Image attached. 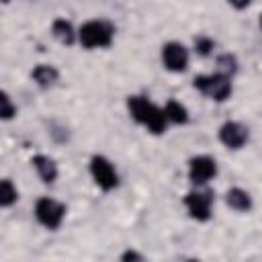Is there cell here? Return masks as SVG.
<instances>
[{"instance_id": "cell-1", "label": "cell", "mask_w": 262, "mask_h": 262, "mask_svg": "<svg viewBox=\"0 0 262 262\" xmlns=\"http://www.w3.org/2000/svg\"><path fill=\"white\" fill-rule=\"evenodd\" d=\"M127 108L131 113V117L141 123L143 127H147L151 133L160 135L166 131V125H168V119H166V113L162 108H158L154 102H149L147 98L143 96H129L127 98Z\"/></svg>"}, {"instance_id": "cell-2", "label": "cell", "mask_w": 262, "mask_h": 262, "mask_svg": "<svg viewBox=\"0 0 262 262\" xmlns=\"http://www.w3.org/2000/svg\"><path fill=\"white\" fill-rule=\"evenodd\" d=\"M115 29L108 20H88L80 27L78 39L82 47L86 49H96V47H108L113 43Z\"/></svg>"}, {"instance_id": "cell-3", "label": "cell", "mask_w": 262, "mask_h": 262, "mask_svg": "<svg viewBox=\"0 0 262 262\" xmlns=\"http://www.w3.org/2000/svg\"><path fill=\"white\" fill-rule=\"evenodd\" d=\"M194 88L205 94L207 98L215 100V102H223L231 96V78L225 76V74H207V76H196L192 80Z\"/></svg>"}, {"instance_id": "cell-4", "label": "cell", "mask_w": 262, "mask_h": 262, "mask_svg": "<svg viewBox=\"0 0 262 262\" xmlns=\"http://www.w3.org/2000/svg\"><path fill=\"white\" fill-rule=\"evenodd\" d=\"M35 217L37 221L47 229H57L66 217V207L49 196H43L35 203Z\"/></svg>"}, {"instance_id": "cell-5", "label": "cell", "mask_w": 262, "mask_h": 262, "mask_svg": "<svg viewBox=\"0 0 262 262\" xmlns=\"http://www.w3.org/2000/svg\"><path fill=\"white\" fill-rule=\"evenodd\" d=\"M90 174H92L94 182L102 190H113L119 184V176H117L113 164L104 156H92V160H90Z\"/></svg>"}, {"instance_id": "cell-6", "label": "cell", "mask_w": 262, "mask_h": 262, "mask_svg": "<svg viewBox=\"0 0 262 262\" xmlns=\"http://www.w3.org/2000/svg\"><path fill=\"white\" fill-rule=\"evenodd\" d=\"M211 203H213V194L207 190H192L184 196V207L188 215L196 221H207L211 217Z\"/></svg>"}, {"instance_id": "cell-7", "label": "cell", "mask_w": 262, "mask_h": 262, "mask_svg": "<svg viewBox=\"0 0 262 262\" xmlns=\"http://www.w3.org/2000/svg\"><path fill=\"white\" fill-rule=\"evenodd\" d=\"M217 174V164L211 156H196L188 162V178L192 184L203 186Z\"/></svg>"}, {"instance_id": "cell-8", "label": "cell", "mask_w": 262, "mask_h": 262, "mask_svg": "<svg viewBox=\"0 0 262 262\" xmlns=\"http://www.w3.org/2000/svg\"><path fill=\"white\" fill-rule=\"evenodd\" d=\"M162 61L170 72H184L188 66V51L182 43L170 41L162 47Z\"/></svg>"}, {"instance_id": "cell-9", "label": "cell", "mask_w": 262, "mask_h": 262, "mask_svg": "<svg viewBox=\"0 0 262 262\" xmlns=\"http://www.w3.org/2000/svg\"><path fill=\"white\" fill-rule=\"evenodd\" d=\"M219 139L229 149H239L248 141V129L237 121H227L219 129Z\"/></svg>"}, {"instance_id": "cell-10", "label": "cell", "mask_w": 262, "mask_h": 262, "mask_svg": "<svg viewBox=\"0 0 262 262\" xmlns=\"http://www.w3.org/2000/svg\"><path fill=\"white\" fill-rule=\"evenodd\" d=\"M31 164H33V168L37 170L39 178H41L45 184L55 182V178H57V166H55V162H53L51 158L39 154V156H35V158L31 160Z\"/></svg>"}, {"instance_id": "cell-11", "label": "cell", "mask_w": 262, "mask_h": 262, "mask_svg": "<svg viewBox=\"0 0 262 262\" xmlns=\"http://www.w3.org/2000/svg\"><path fill=\"white\" fill-rule=\"evenodd\" d=\"M31 78L37 82V86L49 88V86H53V84L57 82L59 72H57L53 66H49V63H39V66L31 72Z\"/></svg>"}, {"instance_id": "cell-12", "label": "cell", "mask_w": 262, "mask_h": 262, "mask_svg": "<svg viewBox=\"0 0 262 262\" xmlns=\"http://www.w3.org/2000/svg\"><path fill=\"white\" fill-rule=\"evenodd\" d=\"M225 203L233 211H250L252 209V196L244 188H229L225 194Z\"/></svg>"}, {"instance_id": "cell-13", "label": "cell", "mask_w": 262, "mask_h": 262, "mask_svg": "<svg viewBox=\"0 0 262 262\" xmlns=\"http://www.w3.org/2000/svg\"><path fill=\"white\" fill-rule=\"evenodd\" d=\"M51 33H53V37H55L61 45H72V43L76 41V31H74L72 23L66 20V18H57V20H53V25H51Z\"/></svg>"}, {"instance_id": "cell-14", "label": "cell", "mask_w": 262, "mask_h": 262, "mask_svg": "<svg viewBox=\"0 0 262 262\" xmlns=\"http://www.w3.org/2000/svg\"><path fill=\"white\" fill-rule=\"evenodd\" d=\"M164 113H166V119H168L170 123L184 125V123L188 121V111H186V106H184V104H180L178 100H168V102H166Z\"/></svg>"}, {"instance_id": "cell-15", "label": "cell", "mask_w": 262, "mask_h": 262, "mask_svg": "<svg viewBox=\"0 0 262 262\" xmlns=\"http://www.w3.org/2000/svg\"><path fill=\"white\" fill-rule=\"evenodd\" d=\"M16 199H18L16 186H14L8 178H4V180H2V184H0V205H2L4 209H8L10 205H14V203H16Z\"/></svg>"}, {"instance_id": "cell-16", "label": "cell", "mask_w": 262, "mask_h": 262, "mask_svg": "<svg viewBox=\"0 0 262 262\" xmlns=\"http://www.w3.org/2000/svg\"><path fill=\"white\" fill-rule=\"evenodd\" d=\"M217 72L231 78V76L237 72V59H235V55H231V53L219 55V57H217Z\"/></svg>"}, {"instance_id": "cell-17", "label": "cell", "mask_w": 262, "mask_h": 262, "mask_svg": "<svg viewBox=\"0 0 262 262\" xmlns=\"http://www.w3.org/2000/svg\"><path fill=\"white\" fill-rule=\"evenodd\" d=\"M0 115H2L4 121H10L16 115V106L12 104L8 92H2V98H0Z\"/></svg>"}, {"instance_id": "cell-18", "label": "cell", "mask_w": 262, "mask_h": 262, "mask_svg": "<svg viewBox=\"0 0 262 262\" xmlns=\"http://www.w3.org/2000/svg\"><path fill=\"white\" fill-rule=\"evenodd\" d=\"M213 47H215L213 39H209V37H205V35H201V37L194 39V51H196L199 55H209V53L213 51Z\"/></svg>"}, {"instance_id": "cell-19", "label": "cell", "mask_w": 262, "mask_h": 262, "mask_svg": "<svg viewBox=\"0 0 262 262\" xmlns=\"http://www.w3.org/2000/svg\"><path fill=\"white\" fill-rule=\"evenodd\" d=\"M143 256L141 254H137V252H133V250H127L123 256H121V260H141Z\"/></svg>"}, {"instance_id": "cell-20", "label": "cell", "mask_w": 262, "mask_h": 262, "mask_svg": "<svg viewBox=\"0 0 262 262\" xmlns=\"http://www.w3.org/2000/svg\"><path fill=\"white\" fill-rule=\"evenodd\" d=\"M227 2H229V4L233 6V8H237V10H242V8H246V6H248V4L252 2V0H227Z\"/></svg>"}, {"instance_id": "cell-21", "label": "cell", "mask_w": 262, "mask_h": 262, "mask_svg": "<svg viewBox=\"0 0 262 262\" xmlns=\"http://www.w3.org/2000/svg\"><path fill=\"white\" fill-rule=\"evenodd\" d=\"M260 27H262V14H260Z\"/></svg>"}]
</instances>
